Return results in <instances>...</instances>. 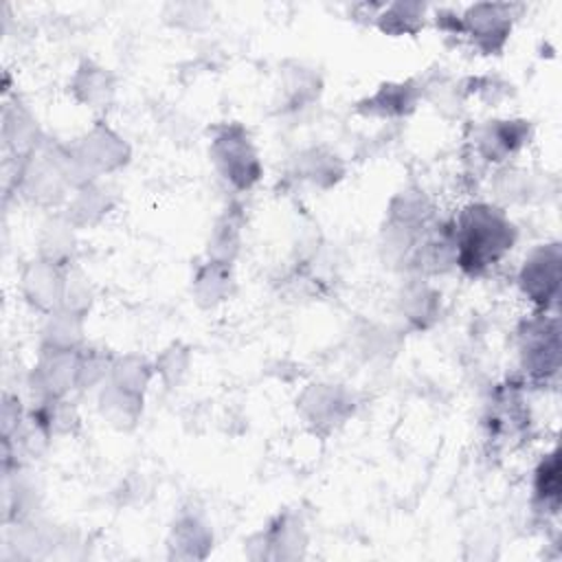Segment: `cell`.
Here are the masks:
<instances>
[{"label":"cell","instance_id":"obj_1","mask_svg":"<svg viewBox=\"0 0 562 562\" xmlns=\"http://www.w3.org/2000/svg\"><path fill=\"white\" fill-rule=\"evenodd\" d=\"M509 224H505L498 215L487 206L470 209L461 220L459 231V261L465 270L476 272L483 266L496 261L503 250L509 248Z\"/></svg>","mask_w":562,"mask_h":562}]
</instances>
